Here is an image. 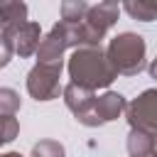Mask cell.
Listing matches in <instances>:
<instances>
[{
    "label": "cell",
    "mask_w": 157,
    "mask_h": 157,
    "mask_svg": "<svg viewBox=\"0 0 157 157\" xmlns=\"http://www.w3.org/2000/svg\"><path fill=\"white\" fill-rule=\"evenodd\" d=\"M69 78L74 86L86 88V91H98V88H108L118 74L105 54V49L101 47H81L74 49V54L69 56Z\"/></svg>",
    "instance_id": "6da1fadb"
},
{
    "label": "cell",
    "mask_w": 157,
    "mask_h": 157,
    "mask_svg": "<svg viewBox=\"0 0 157 157\" xmlns=\"http://www.w3.org/2000/svg\"><path fill=\"white\" fill-rule=\"evenodd\" d=\"M105 54L118 76H137L145 69L147 44L137 32H120L108 42Z\"/></svg>",
    "instance_id": "7a4b0ae2"
},
{
    "label": "cell",
    "mask_w": 157,
    "mask_h": 157,
    "mask_svg": "<svg viewBox=\"0 0 157 157\" xmlns=\"http://www.w3.org/2000/svg\"><path fill=\"white\" fill-rule=\"evenodd\" d=\"M118 15H120V5L118 2L91 5V10H88L83 22H78V25L69 22L71 32H74V47L76 49H81V47H101V39L118 22Z\"/></svg>",
    "instance_id": "3957f363"
},
{
    "label": "cell",
    "mask_w": 157,
    "mask_h": 157,
    "mask_svg": "<svg viewBox=\"0 0 157 157\" xmlns=\"http://www.w3.org/2000/svg\"><path fill=\"white\" fill-rule=\"evenodd\" d=\"M61 69H64V61H56V64H34L27 74V93L34 98V101H54L59 98V91L61 83Z\"/></svg>",
    "instance_id": "277c9868"
},
{
    "label": "cell",
    "mask_w": 157,
    "mask_h": 157,
    "mask_svg": "<svg viewBox=\"0 0 157 157\" xmlns=\"http://www.w3.org/2000/svg\"><path fill=\"white\" fill-rule=\"evenodd\" d=\"M125 115L130 130H140L157 137V88H147L137 98H132L125 108Z\"/></svg>",
    "instance_id": "5b68a950"
},
{
    "label": "cell",
    "mask_w": 157,
    "mask_h": 157,
    "mask_svg": "<svg viewBox=\"0 0 157 157\" xmlns=\"http://www.w3.org/2000/svg\"><path fill=\"white\" fill-rule=\"evenodd\" d=\"M74 47V32H71V25L69 22H56L47 37H42L39 42V49H37V64H56V61H64V52Z\"/></svg>",
    "instance_id": "8992f818"
},
{
    "label": "cell",
    "mask_w": 157,
    "mask_h": 157,
    "mask_svg": "<svg viewBox=\"0 0 157 157\" xmlns=\"http://www.w3.org/2000/svg\"><path fill=\"white\" fill-rule=\"evenodd\" d=\"M64 103L66 108L76 115V120L86 128H98L96 125V93L93 91H86V88H78L74 83H66L64 86Z\"/></svg>",
    "instance_id": "52a82bcc"
},
{
    "label": "cell",
    "mask_w": 157,
    "mask_h": 157,
    "mask_svg": "<svg viewBox=\"0 0 157 157\" xmlns=\"http://www.w3.org/2000/svg\"><path fill=\"white\" fill-rule=\"evenodd\" d=\"M27 5L20 0H0V32L12 37L27 20Z\"/></svg>",
    "instance_id": "ba28073f"
},
{
    "label": "cell",
    "mask_w": 157,
    "mask_h": 157,
    "mask_svg": "<svg viewBox=\"0 0 157 157\" xmlns=\"http://www.w3.org/2000/svg\"><path fill=\"white\" fill-rule=\"evenodd\" d=\"M12 44H15V54L20 56H32L37 54L39 49V42H42V29H39V22H25L12 37Z\"/></svg>",
    "instance_id": "9c48e42d"
},
{
    "label": "cell",
    "mask_w": 157,
    "mask_h": 157,
    "mask_svg": "<svg viewBox=\"0 0 157 157\" xmlns=\"http://www.w3.org/2000/svg\"><path fill=\"white\" fill-rule=\"evenodd\" d=\"M125 108H128L125 96H120L118 91H105L103 96L96 98V125H103V123L120 118V113Z\"/></svg>",
    "instance_id": "30bf717a"
},
{
    "label": "cell",
    "mask_w": 157,
    "mask_h": 157,
    "mask_svg": "<svg viewBox=\"0 0 157 157\" xmlns=\"http://www.w3.org/2000/svg\"><path fill=\"white\" fill-rule=\"evenodd\" d=\"M128 155L130 157H155V137L147 132H140V130H130Z\"/></svg>",
    "instance_id": "8fae6325"
},
{
    "label": "cell",
    "mask_w": 157,
    "mask_h": 157,
    "mask_svg": "<svg viewBox=\"0 0 157 157\" xmlns=\"http://www.w3.org/2000/svg\"><path fill=\"white\" fill-rule=\"evenodd\" d=\"M123 10L132 20H140V22L157 20V2H152V0H128V2H123Z\"/></svg>",
    "instance_id": "7c38bea8"
},
{
    "label": "cell",
    "mask_w": 157,
    "mask_h": 157,
    "mask_svg": "<svg viewBox=\"0 0 157 157\" xmlns=\"http://www.w3.org/2000/svg\"><path fill=\"white\" fill-rule=\"evenodd\" d=\"M91 5L83 2V0H64L61 2V22H71V25H78L86 20Z\"/></svg>",
    "instance_id": "4fadbf2b"
},
{
    "label": "cell",
    "mask_w": 157,
    "mask_h": 157,
    "mask_svg": "<svg viewBox=\"0 0 157 157\" xmlns=\"http://www.w3.org/2000/svg\"><path fill=\"white\" fill-rule=\"evenodd\" d=\"M29 157H66V150L56 140H39L32 147V155Z\"/></svg>",
    "instance_id": "5bb4252c"
},
{
    "label": "cell",
    "mask_w": 157,
    "mask_h": 157,
    "mask_svg": "<svg viewBox=\"0 0 157 157\" xmlns=\"http://www.w3.org/2000/svg\"><path fill=\"white\" fill-rule=\"evenodd\" d=\"M22 101H20V93L12 91V88H0V115H12L20 110Z\"/></svg>",
    "instance_id": "9a60e30c"
},
{
    "label": "cell",
    "mask_w": 157,
    "mask_h": 157,
    "mask_svg": "<svg viewBox=\"0 0 157 157\" xmlns=\"http://www.w3.org/2000/svg\"><path fill=\"white\" fill-rule=\"evenodd\" d=\"M17 132H20L17 118H12V115H0V147L7 145V142H12V140L17 137Z\"/></svg>",
    "instance_id": "2e32d148"
},
{
    "label": "cell",
    "mask_w": 157,
    "mask_h": 157,
    "mask_svg": "<svg viewBox=\"0 0 157 157\" xmlns=\"http://www.w3.org/2000/svg\"><path fill=\"white\" fill-rule=\"evenodd\" d=\"M12 54H15V44H12V39H10L7 34L0 32V69H5V66L10 64Z\"/></svg>",
    "instance_id": "e0dca14e"
},
{
    "label": "cell",
    "mask_w": 157,
    "mask_h": 157,
    "mask_svg": "<svg viewBox=\"0 0 157 157\" xmlns=\"http://www.w3.org/2000/svg\"><path fill=\"white\" fill-rule=\"evenodd\" d=\"M147 71H150V76H152V78H155V81H157V56H155V59H152V64H150V66H147Z\"/></svg>",
    "instance_id": "ac0fdd59"
},
{
    "label": "cell",
    "mask_w": 157,
    "mask_h": 157,
    "mask_svg": "<svg viewBox=\"0 0 157 157\" xmlns=\"http://www.w3.org/2000/svg\"><path fill=\"white\" fill-rule=\"evenodd\" d=\"M0 157H25V155H20V152H2Z\"/></svg>",
    "instance_id": "d6986e66"
}]
</instances>
